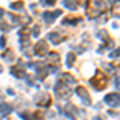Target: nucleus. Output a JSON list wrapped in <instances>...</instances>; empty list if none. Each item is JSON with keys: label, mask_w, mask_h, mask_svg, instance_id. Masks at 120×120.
Wrapping results in <instances>:
<instances>
[{"label": "nucleus", "mask_w": 120, "mask_h": 120, "mask_svg": "<svg viewBox=\"0 0 120 120\" xmlns=\"http://www.w3.org/2000/svg\"><path fill=\"white\" fill-rule=\"evenodd\" d=\"M77 94H79V98L82 99L83 104H86V106L91 104V99H90V96H88V91H86L83 86H79V88H77Z\"/></svg>", "instance_id": "obj_6"}, {"label": "nucleus", "mask_w": 120, "mask_h": 120, "mask_svg": "<svg viewBox=\"0 0 120 120\" xmlns=\"http://www.w3.org/2000/svg\"><path fill=\"white\" fill-rule=\"evenodd\" d=\"M64 32H59V30H55V32H50V35L48 38L51 40V42H55V43H61L63 40H64Z\"/></svg>", "instance_id": "obj_7"}, {"label": "nucleus", "mask_w": 120, "mask_h": 120, "mask_svg": "<svg viewBox=\"0 0 120 120\" xmlns=\"http://www.w3.org/2000/svg\"><path fill=\"white\" fill-rule=\"evenodd\" d=\"M11 74L13 75H16V77H24V71H16V69H13V71H11Z\"/></svg>", "instance_id": "obj_17"}, {"label": "nucleus", "mask_w": 120, "mask_h": 120, "mask_svg": "<svg viewBox=\"0 0 120 120\" xmlns=\"http://www.w3.org/2000/svg\"><path fill=\"white\" fill-rule=\"evenodd\" d=\"M91 85H93L94 90H102V88H106V86H107V79H106V75L102 74L101 71L96 72V75L91 79Z\"/></svg>", "instance_id": "obj_2"}, {"label": "nucleus", "mask_w": 120, "mask_h": 120, "mask_svg": "<svg viewBox=\"0 0 120 120\" xmlns=\"http://www.w3.org/2000/svg\"><path fill=\"white\" fill-rule=\"evenodd\" d=\"M111 58H120V48L112 51V53H111Z\"/></svg>", "instance_id": "obj_20"}, {"label": "nucleus", "mask_w": 120, "mask_h": 120, "mask_svg": "<svg viewBox=\"0 0 120 120\" xmlns=\"http://www.w3.org/2000/svg\"><path fill=\"white\" fill-rule=\"evenodd\" d=\"M5 43H7V40L2 37V38H0V46H5Z\"/></svg>", "instance_id": "obj_22"}, {"label": "nucleus", "mask_w": 120, "mask_h": 120, "mask_svg": "<svg viewBox=\"0 0 120 120\" xmlns=\"http://www.w3.org/2000/svg\"><path fill=\"white\" fill-rule=\"evenodd\" d=\"M64 3H66V7H69L71 10H75V8H77V3H75L74 0H64Z\"/></svg>", "instance_id": "obj_14"}, {"label": "nucleus", "mask_w": 120, "mask_h": 120, "mask_svg": "<svg viewBox=\"0 0 120 120\" xmlns=\"http://www.w3.org/2000/svg\"><path fill=\"white\" fill-rule=\"evenodd\" d=\"M93 120H101V119H99V117H94V119H93Z\"/></svg>", "instance_id": "obj_25"}, {"label": "nucleus", "mask_w": 120, "mask_h": 120, "mask_svg": "<svg viewBox=\"0 0 120 120\" xmlns=\"http://www.w3.org/2000/svg\"><path fill=\"white\" fill-rule=\"evenodd\" d=\"M55 93L59 96V98H69V96H71V91H69L67 85H64L63 82H59L55 86Z\"/></svg>", "instance_id": "obj_3"}, {"label": "nucleus", "mask_w": 120, "mask_h": 120, "mask_svg": "<svg viewBox=\"0 0 120 120\" xmlns=\"http://www.w3.org/2000/svg\"><path fill=\"white\" fill-rule=\"evenodd\" d=\"M112 15L115 18H120V0H115V3L112 5Z\"/></svg>", "instance_id": "obj_12"}, {"label": "nucleus", "mask_w": 120, "mask_h": 120, "mask_svg": "<svg viewBox=\"0 0 120 120\" xmlns=\"http://www.w3.org/2000/svg\"><path fill=\"white\" fill-rule=\"evenodd\" d=\"M106 11V2L104 0H91L90 2V7L86 8V15L90 18H98L99 15H102Z\"/></svg>", "instance_id": "obj_1"}, {"label": "nucleus", "mask_w": 120, "mask_h": 120, "mask_svg": "<svg viewBox=\"0 0 120 120\" xmlns=\"http://www.w3.org/2000/svg\"><path fill=\"white\" fill-rule=\"evenodd\" d=\"M104 101L107 106H119L120 104V96L119 94H115V93H112V94H106V98H104Z\"/></svg>", "instance_id": "obj_5"}, {"label": "nucleus", "mask_w": 120, "mask_h": 120, "mask_svg": "<svg viewBox=\"0 0 120 120\" xmlns=\"http://www.w3.org/2000/svg\"><path fill=\"white\" fill-rule=\"evenodd\" d=\"M46 51H48V45H46L43 40H42V42H38L37 45H35V55H37V56L46 55Z\"/></svg>", "instance_id": "obj_8"}, {"label": "nucleus", "mask_w": 120, "mask_h": 120, "mask_svg": "<svg viewBox=\"0 0 120 120\" xmlns=\"http://www.w3.org/2000/svg\"><path fill=\"white\" fill-rule=\"evenodd\" d=\"M38 34H40V27H38V26H34V30H32V35H35V37H37Z\"/></svg>", "instance_id": "obj_21"}, {"label": "nucleus", "mask_w": 120, "mask_h": 120, "mask_svg": "<svg viewBox=\"0 0 120 120\" xmlns=\"http://www.w3.org/2000/svg\"><path fill=\"white\" fill-rule=\"evenodd\" d=\"M59 15H61V10H56V11H45L42 16H43L46 24H51V22L56 19V16H59Z\"/></svg>", "instance_id": "obj_4"}, {"label": "nucleus", "mask_w": 120, "mask_h": 120, "mask_svg": "<svg viewBox=\"0 0 120 120\" xmlns=\"http://www.w3.org/2000/svg\"><path fill=\"white\" fill-rule=\"evenodd\" d=\"M30 119H32V120H43V115H42V112H35Z\"/></svg>", "instance_id": "obj_18"}, {"label": "nucleus", "mask_w": 120, "mask_h": 120, "mask_svg": "<svg viewBox=\"0 0 120 120\" xmlns=\"http://www.w3.org/2000/svg\"><path fill=\"white\" fill-rule=\"evenodd\" d=\"M11 8H13V10H22V8H24V5H22V2H15V3L11 5Z\"/></svg>", "instance_id": "obj_15"}, {"label": "nucleus", "mask_w": 120, "mask_h": 120, "mask_svg": "<svg viewBox=\"0 0 120 120\" xmlns=\"http://www.w3.org/2000/svg\"><path fill=\"white\" fill-rule=\"evenodd\" d=\"M115 86L120 90V79H115Z\"/></svg>", "instance_id": "obj_23"}, {"label": "nucleus", "mask_w": 120, "mask_h": 120, "mask_svg": "<svg viewBox=\"0 0 120 120\" xmlns=\"http://www.w3.org/2000/svg\"><path fill=\"white\" fill-rule=\"evenodd\" d=\"M80 2H83V0H80Z\"/></svg>", "instance_id": "obj_26"}, {"label": "nucleus", "mask_w": 120, "mask_h": 120, "mask_svg": "<svg viewBox=\"0 0 120 120\" xmlns=\"http://www.w3.org/2000/svg\"><path fill=\"white\" fill-rule=\"evenodd\" d=\"M19 42H21V45H22V46H26L29 43V30L26 27L19 30Z\"/></svg>", "instance_id": "obj_9"}, {"label": "nucleus", "mask_w": 120, "mask_h": 120, "mask_svg": "<svg viewBox=\"0 0 120 120\" xmlns=\"http://www.w3.org/2000/svg\"><path fill=\"white\" fill-rule=\"evenodd\" d=\"M67 56H69V58H67V66L71 67V66L74 64V61H75V55H72V53H71V55H67Z\"/></svg>", "instance_id": "obj_16"}, {"label": "nucleus", "mask_w": 120, "mask_h": 120, "mask_svg": "<svg viewBox=\"0 0 120 120\" xmlns=\"http://www.w3.org/2000/svg\"><path fill=\"white\" fill-rule=\"evenodd\" d=\"M0 16H3V10L0 8Z\"/></svg>", "instance_id": "obj_24"}, {"label": "nucleus", "mask_w": 120, "mask_h": 120, "mask_svg": "<svg viewBox=\"0 0 120 120\" xmlns=\"http://www.w3.org/2000/svg\"><path fill=\"white\" fill-rule=\"evenodd\" d=\"M5 59H7V61H11V59H13V51H11V50H8V51L5 53Z\"/></svg>", "instance_id": "obj_19"}, {"label": "nucleus", "mask_w": 120, "mask_h": 120, "mask_svg": "<svg viewBox=\"0 0 120 120\" xmlns=\"http://www.w3.org/2000/svg\"><path fill=\"white\" fill-rule=\"evenodd\" d=\"M35 101H37V104H42V106H48V104H50V96H48L46 93H42V94L35 96Z\"/></svg>", "instance_id": "obj_10"}, {"label": "nucleus", "mask_w": 120, "mask_h": 120, "mask_svg": "<svg viewBox=\"0 0 120 120\" xmlns=\"http://www.w3.org/2000/svg\"><path fill=\"white\" fill-rule=\"evenodd\" d=\"M11 112V106H8V104H5V102H0V114H10Z\"/></svg>", "instance_id": "obj_13"}, {"label": "nucleus", "mask_w": 120, "mask_h": 120, "mask_svg": "<svg viewBox=\"0 0 120 120\" xmlns=\"http://www.w3.org/2000/svg\"><path fill=\"white\" fill-rule=\"evenodd\" d=\"M59 82H63L64 85H67V83H75V79H74L71 74H63V75H61V80H59Z\"/></svg>", "instance_id": "obj_11"}]
</instances>
